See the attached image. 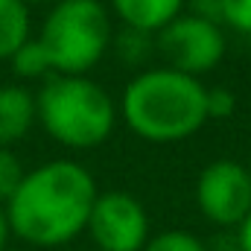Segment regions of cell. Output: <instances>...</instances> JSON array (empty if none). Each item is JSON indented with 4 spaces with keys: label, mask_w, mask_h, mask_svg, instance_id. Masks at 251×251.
<instances>
[{
    "label": "cell",
    "mask_w": 251,
    "mask_h": 251,
    "mask_svg": "<svg viewBox=\"0 0 251 251\" xmlns=\"http://www.w3.org/2000/svg\"><path fill=\"white\" fill-rule=\"evenodd\" d=\"M97 196V178L85 164L56 158L26 170L3 207L12 237L32 249H62L85 234Z\"/></svg>",
    "instance_id": "1"
},
{
    "label": "cell",
    "mask_w": 251,
    "mask_h": 251,
    "mask_svg": "<svg viewBox=\"0 0 251 251\" xmlns=\"http://www.w3.org/2000/svg\"><path fill=\"white\" fill-rule=\"evenodd\" d=\"M117 111L126 128L146 143H181L210 123L207 85L167 64L143 67L126 82Z\"/></svg>",
    "instance_id": "2"
},
{
    "label": "cell",
    "mask_w": 251,
    "mask_h": 251,
    "mask_svg": "<svg viewBox=\"0 0 251 251\" xmlns=\"http://www.w3.org/2000/svg\"><path fill=\"white\" fill-rule=\"evenodd\" d=\"M35 108L47 137L73 152L108 143L120 120L114 97L91 76H47L35 91Z\"/></svg>",
    "instance_id": "3"
},
{
    "label": "cell",
    "mask_w": 251,
    "mask_h": 251,
    "mask_svg": "<svg viewBox=\"0 0 251 251\" xmlns=\"http://www.w3.org/2000/svg\"><path fill=\"white\" fill-rule=\"evenodd\" d=\"M114 18L102 0H59L47 6L38 29L53 73L91 76V70L114 47Z\"/></svg>",
    "instance_id": "4"
},
{
    "label": "cell",
    "mask_w": 251,
    "mask_h": 251,
    "mask_svg": "<svg viewBox=\"0 0 251 251\" xmlns=\"http://www.w3.org/2000/svg\"><path fill=\"white\" fill-rule=\"evenodd\" d=\"M155 53L164 59L167 67L201 79L204 73L222 64L228 53V35L219 21L184 9L155 35Z\"/></svg>",
    "instance_id": "5"
},
{
    "label": "cell",
    "mask_w": 251,
    "mask_h": 251,
    "mask_svg": "<svg viewBox=\"0 0 251 251\" xmlns=\"http://www.w3.org/2000/svg\"><path fill=\"white\" fill-rule=\"evenodd\" d=\"M199 213L222 228L234 231L251 213V173L246 164L231 158H216L207 167H201L196 190H193Z\"/></svg>",
    "instance_id": "6"
},
{
    "label": "cell",
    "mask_w": 251,
    "mask_h": 251,
    "mask_svg": "<svg viewBox=\"0 0 251 251\" xmlns=\"http://www.w3.org/2000/svg\"><path fill=\"white\" fill-rule=\"evenodd\" d=\"M85 234L100 251H143L152 237L143 201L128 190H105L97 196Z\"/></svg>",
    "instance_id": "7"
},
{
    "label": "cell",
    "mask_w": 251,
    "mask_h": 251,
    "mask_svg": "<svg viewBox=\"0 0 251 251\" xmlns=\"http://www.w3.org/2000/svg\"><path fill=\"white\" fill-rule=\"evenodd\" d=\"M38 126L35 91L21 82L0 85V146L12 149Z\"/></svg>",
    "instance_id": "8"
},
{
    "label": "cell",
    "mask_w": 251,
    "mask_h": 251,
    "mask_svg": "<svg viewBox=\"0 0 251 251\" xmlns=\"http://www.w3.org/2000/svg\"><path fill=\"white\" fill-rule=\"evenodd\" d=\"M114 21L123 24V29H137L146 35H158L170 21H176L190 0H105Z\"/></svg>",
    "instance_id": "9"
},
{
    "label": "cell",
    "mask_w": 251,
    "mask_h": 251,
    "mask_svg": "<svg viewBox=\"0 0 251 251\" xmlns=\"http://www.w3.org/2000/svg\"><path fill=\"white\" fill-rule=\"evenodd\" d=\"M32 38V15L24 0H0V62H9Z\"/></svg>",
    "instance_id": "10"
},
{
    "label": "cell",
    "mask_w": 251,
    "mask_h": 251,
    "mask_svg": "<svg viewBox=\"0 0 251 251\" xmlns=\"http://www.w3.org/2000/svg\"><path fill=\"white\" fill-rule=\"evenodd\" d=\"M12 64V70H15V76L18 79H24V82H35V79H47V76H53V64L47 59V53H44V47L38 44V38L32 35L26 44H21L18 50H15V56L9 59Z\"/></svg>",
    "instance_id": "11"
},
{
    "label": "cell",
    "mask_w": 251,
    "mask_h": 251,
    "mask_svg": "<svg viewBox=\"0 0 251 251\" xmlns=\"http://www.w3.org/2000/svg\"><path fill=\"white\" fill-rule=\"evenodd\" d=\"M114 50L126 64L146 67L149 56L155 53V35H146L137 29H120V35H114Z\"/></svg>",
    "instance_id": "12"
},
{
    "label": "cell",
    "mask_w": 251,
    "mask_h": 251,
    "mask_svg": "<svg viewBox=\"0 0 251 251\" xmlns=\"http://www.w3.org/2000/svg\"><path fill=\"white\" fill-rule=\"evenodd\" d=\"M143 251H210V246L201 237H196L193 231L167 228L161 234H152L149 243L143 246Z\"/></svg>",
    "instance_id": "13"
},
{
    "label": "cell",
    "mask_w": 251,
    "mask_h": 251,
    "mask_svg": "<svg viewBox=\"0 0 251 251\" xmlns=\"http://www.w3.org/2000/svg\"><path fill=\"white\" fill-rule=\"evenodd\" d=\"M219 24L240 35H251V0H219Z\"/></svg>",
    "instance_id": "14"
},
{
    "label": "cell",
    "mask_w": 251,
    "mask_h": 251,
    "mask_svg": "<svg viewBox=\"0 0 251 251\" xmlns=\"http://www.w3.org/2000/svg\"><path fill=\"white\" fill-rule=\"evenodd\" d=\"M24 173H26V170L21 167V158H18L12 149L0 146V204H6V201L12 199V193L18 190Z\"/></svg>",
    "instance_id": "15"
},
{
    "label": "cell",
    "mask_w": 251,
    "mask_h": 251,
    "mask_svg": "<svg viewBox=\"0 0 251 251\" xmlns=\"http://www.w3.org/2000/svg\"><path fill=\"white\" fill-rule=\"evenodd\" d=\"M237 111V97L228 88H207V120H228Z\"/></svg>",
    "instance_id": "16"
},
{
    "label": "cell",
    "mask_w": 251,
    "mask_h": 251,
    "mask_svg": "<svg viewBox=\"0 0 251 251\" xmlns=\"http://www.w3.org/2000/svg\"><path fill=\"white\" fill-rule=\"evenodd\" d=\"M234 237H237V249L240 251H251V213L234 228Z\"/></svg>",
    "instance_id": "17"
},
{
    "label": "cell",
    "mask_w": 251,
    "mask_h": 251,
    "mask_svg": "<svg viewBox=\"0 0 251 251\" xmlns=\"http://www.w3.org/2000/svg\"><path fill=\"white\" fill-rule=\"evenodd\" d=\"M9 237H12L9 216H6V207L0 204V251H6V246H9Z\"/></svg>",
    "instance_id": "18"
},
{
    "label": "cell",
    "mask_w": 251,
    "mask_h": 251,
    "mask_svg": "<svg viewBox=\"0 0 251 251\" xmlns=\"http://www.w3.org/2000/svg\"><path fill=\"white\" fill-rule=\"evenodd\" d=\"M24 3L32 9V6H53V3H59V0H24Z\"/></svg>",
    "instance_id": "19"
},
{
    "label": "cell",
    "mask_w": 251,
    "mask_h": 251,
    "mask_svg": "<svg viewBox=\"0 0 251 251\" xmlns=\"http://www.w3.org/2000/svg\"><path fill=\"white\" fill-rule=\"evenodd\" d=\"M246 167H249V173H251V158H249V164H246Z\"/></svg>",
    "instance_id": "20"
},
{
    "label": "cell",
    "mask_w": 251,
    "mask_h": 251,
    "mask_svg": "<svg viewBox=\"0 0 251 251\" xmlns=\"http://www.w3.org/2000/svg\"><path fill=\"white\" fill-rule=\"evenodd\" d=\"M6 251H9V249H6Z\"/></svg>",
    "instance_id": "21"
}]
</instances>
